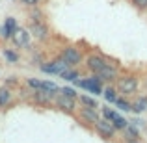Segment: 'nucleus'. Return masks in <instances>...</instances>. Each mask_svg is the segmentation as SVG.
Returning a JSON list of instances; mask_svg holds the SVG:
<instances>
[{
  "mask_svg": "<svg viewBox=\"0 0 147 143\" xmlns=\"http://www.w3.org/2000/svg\"><path fill=\"white\" fill-rule=\"evenodd\" d=\"M132 2L136 4L140 9H145V7H147V0H132Z\"/></svg>",
  "mask_w": 147,
  "mask_h": 143,
  "instance_id": "a878e982",
  "label": "nucleus"
},
{
  "mask_svg": "<svg viewBox=\"0 0 147 143\" xmlns=\"http://www.w3.org/2000/svg\"><path fill=\"white\" fill-rule=\"evenodd\" d=\"M127 143H140V141H138V140H129Z\"/></svg>",
  "mask_w": 147,
  "mask_h": 143,
  "instance_id": "cd10ccee",
  "label": "nucleus"
},
{
  "mask_svg": "<svg viewBox=\"0 0 147 143\" xmlns=\"http://www.w3.org/2000/svg\"><path fill=\"white\" fill-rule=\"evenodd\" d=\"M104 99H106L108 102H115V99H117V91H115L114 87H106V89H104Z\"/></svg>",
  "mask_w": 147,
  "mask_h": 143,
  "instance_id": "f3484780",
  "label": "nucleus"
},
{
  "mask_svg": "<svg viewBox=\"0 0 147 143\" xmlns=\"http://www.w3.org/2000/svg\"><path fill=\"white\" fill-rule=\"evenodd\" d=\"M11 100V91L9 89H0V106H6V104H9Z\"/></svg>",
  "mask_w": 147,
  "mask_h": 143,
  "instance_id": "dca6fc26",
  "label": "nucleus"
},
{
  "mask_svg": "<svg viewBox=\"0 0 147 143\" xmlns=\"http://www.w3.org/2000/svg\"><path fill=\"white\" fill-rule=\"evenodd\" d=\"M115 113H117V111H114V110H110V108L102 106V117H104V119H108V121H112Z\"/></svg>",
  "mask_w": 147,
  "mask_h": 143,
  "instance_id": "4be33fe9",
  "label": "nucleus"
},
{
  "mask_svg": "<svg viewBox=\"0 0 147 143\" xmlns=\"http://www.w3.org/2000/svg\"><path fill=\"white\" fill-rule=\"evenodd\" d=\"M115 106H117L119 108V110H123V111H130V104L129 102H127V100L125 99H119V97H117V99H115Z\"/></svg>",
  "mask_w": 147,
  "mask_h": 143,
  "instance_id": "6ab92c4d",
  "label": "nucleus"
},
{
  "mask_svg": "<svg viewBox=\"0 0 147 143\" xmlns=\"http://www.w3.org/2000/svg\"><path fill=\"white\" fill-rule=\"evenodd\" d=\"M95 76H97L99 80H102V82H112V80L117 78V69H115L114 65L106 63L99 73H95Z\"/></svg>",
  "mask_w": 147,
  "mask_h": 143,
  "instance_id": "423d86ee",
  "label": "nucleus"
},
{
  "mask_svg": "<svg viewBox=\"0 0 147 143\" xmlns=\"http://www.w3.org/2000/svg\"><path fill=\"white\" fill-rule=\"evenodd\" d=\"M15 28H17V21H15L13 17H9L6 21V26L0 30V36H2L4 39H9V37H11V32H13Z\"/></svg>",
  "mask_w": 147,
  "mask_h": 143,
  "instance_id": "9b49d317",
  "label": "nucleus"
},
{
  "mask_svg": "<svg viewBox=\"0 0 147 143\" xmlns=\"http://www.w3.org/2000/svg\"><path fill=\"white\" fill-rule=\"evenodd\" d=\"M30 34L37 39H47L49 37V28L43 24V21H34L30 24Z\"/></svg>",
  "mask_w": 147,
  "mask_h": 143,
  "instance_id": "6e6552de",
  "label": "nucleus"
},
{
  "mask_svg": "<svg viewBox=\"0 0 147 143\" xmlns=\"http://www.w3.org/2000/svg\"><path fill=\"white\" fill-rule=\"evenodd\" d=\"M80 100H82V104L84 106H90V108H97V102H95L91 97H88V95H82L80 97Z\"/></svg>",
  "mask_w": 147,
  "mask_h": 143,
  "instance_id": "412c9836",
  "label": "nucleus"
},
{
  "mask_svg": "<svg viewBox=\"0 0 147 143\" xmlns=\"http://www.w3.org/2000/svg\"><path fill=\"white\" fill-rule=\"evenodd\" d=\"M76 84H78L80 87H84V89H88L90 93H95V95H99L100 91H102V87H100V80L97 78V76L88 78V80H78Z\"/></svg>",
  "mask_w": 147,
  "mask_h": 143,
  "instance_id": "0eeeda50",
  "label": "nucleus"
},
{
  "mask_svg": "<svg viewBox=\"0 0 147 143\" xmlns=\"http://www.w3.org/2000/svg\"><path fill=\"white\" fill-rule=\"evenodd\" d=\"M104 65H106V60L100 58V56H90L88 58V69H90L91 73H99Z\"/></svg>",
  "mask_w": 147,
  "mask_h": 143,
  "instance_id": "9d476101",
  "label": "nucleus"
},
{
  "mask_svg": "<svg viewBox=\"0 0 147 143\" xmlns=\"http://www.w3.org/2000/svg\"><path fill=\"white\" fill-rule=\"evenodd\" d=\"M22 2H24V4H28V6H36V4L39 2V0H22Z\"/></svg>",
  "mask_w": 147,
  "mask_h": 143,
  "instance_id": "bb28decb",
  "label": "nucleus"
},
{
  "mask_svg": "<svg viewBox=\"0 0 147 143\" xmlns=\"http://www.w3.org/2000/svg\"><path fill=\"white\" fill-rule=\"evenodd\" d=\"M145 108H147V97H140V99H138L136 102H134L132 106H130V110L136 111V113H142V111H144Z\"/></svg>",
  "mask_w": 147,
  "mask_h": 143,
  "instance_id": "4468645a",
  "label": "nucleus"
},
{
  "mask_svg": "<svg viewBox=\"0 0 147 143\" xmlns=\"http://www.w3.org/2000/svg\"><path fill=\"white\" fill-rule=\"evenodd\" d=\"M60 91H61L63 95H67V97H73V99H76V91L73 89V87H61Z\"/></svg>",
  "mask_w": 147,
  "mask_h": 143,
  "instance_id": "393cba45",
  "label": "nucleus"
},
{
  "mask_svg": "<svg viewBox=\"0 0 147 143\" xmlns=\"http://www.w3.org/2000/svg\"><path fill=\"white\" fill-rule=\"evenodd\" d=\"M28 86H30V87H34V89H41V87H43V82H41V80H34V78H30V80H28Z\"/></svg>",
  "mask_w": 147,
  "mask_h": 143,
  "instance_id": "b1692460",
  "label": "nucleus"
},
{
  "mask_svg": "<svg viewBox=\"0 0 147 143\" xmlns=\"http://www.w3.org/2000/svg\"><path fill=\"white\" fill-rule=\"evenodd\" d=\"M67 67H69V63L63 61L61 58L60 60H54L52 63H49V65H41V69H43L45 73H50V75H61L63 71H67Z\"/></svg>",
  "mask_w": 147,
  "mask_h": 143,
  "instance_id": "39448f33",
  "label": "nucleus"
},
{
  "mask_svg": "<svg viewBox=\"0 0 147 143\" xmlns=\"http://www.w3.org/2000/svg\"><path fill=\"white\" fill-rule=\"evenodd\" d=\"M80 115H82L84 121H90V123H95L97 121V113H95V108H82V111H80Z\"/></svg>",
  "mask_w": 147,
  "mask_h": 143,
  "instance_id": "ddd939ff",
  "label": "nucleus"
},
{
  "mask_svg": "<svg viewBox=\"0 0 147 143\" xmlns=\"http://www.w3.org/2000/svg\"><path fill=\"white\" fill-rule=\"evenodd\" d=\"M60 76H61L63 80H69V82H75V80L78 78V73H76V71H63Z\"/></svg>",
  "mask_w": 147,
  "mask_h": 143,
  "instance_id": "a211bd4d",
  "label": "nucleus"
},
{
  "mask_svg": "<svg viewBox=\"0 0 147 143\" xmlns=\"http://www.w3.org/2000/svg\"><path fill=\"white\" fill-rule=\"evenodd\" d=\"M123 130H125V132H127V138H129V140H136V138H138V130L134 128V126L127 125V126H125V128H123Z\"/></svg>",
  "mask_w": 147,
  "mask_h": 143,
  "instance_id": "aec40b11",
  "label": "nucleus"
},
{
  "mask_svg": "<svg viewBox=\"0 0 147 143\" xmlns=\"http://www.w3.org/2000/svg\"><path fill=\"white\" fill-rule=\"evenodd\" d=\"M93 125H95V130H97V132H99L102 138H106V140H110V138L114 136V132H115L112 121H108V119H104V117H102V119H97Z\"/></svg>",
  "mask_w": 147,
  "mask_h": 143,
  "instance_id": "7ed1b4c3",
  "label": "nucleus"
},
{
  "mask_svg": "<svg viewBox=\"0 0 147 143\" xmlns=\"http://www.w3.org/2000/svg\"><path fill=\"white\" fill-rule=\"evenodd\" d=\"M112 125H114V128H119V130H123L127 125H129V123H127L125 119L121 117V115H117V113H115V115H114V119H112Z\"/></svg>",
  "mask_w": 147,
  "mask_h": 143,
  "instance_id": "2eb2a0df",
  "label": "nucleus"
},
{
  "mask_svg": "<svg viewBox=\"0 0 147 143\" xmlns=\"http://www.w3.org/2000/svg\"><path fill=\"white\" fill-rule=\"evenodd\" d=\"M56 106L60 108V110H63V111H75L76 102H75V99H73V97H67V95L61 93L56 99Z\"/></svg>",
  "mask_w": 147,
  "mask_h": 143,
  "instance_id": "1a4fd4ad",
  "label": "nucleus"
},
{
  "mask_svg": "<svg viewBox=\"0 0 147 143\" xmlns=\"http://www.w3.org/2000/svg\"><path fill=\"white\" fill-rule=\"evenodd\" d=\"M4 56H6V58H7V61H11V63L19 60V56H17L15 52H11V50H4Z\"/></svg>",
  "mask_w": 147,
  "mask_h": 143,
  "instance_id": "5701e85b",
  "label": "nucleus"
},
{
  "mask_svg": "<svg viewBox=\"0 0 147 143\" xmlns=\"http://www.w3.org/2000/svg\"><path fill=\"white\" fill-rule=\"evenodd\" d=\"M54 91H47V89H37L36 93H34V99L37 100L39 104H49L50 99H52Z\"/></svg>",
  "mask_w": 147,
  "mask_h": 143,
  "instance_id": "f8f14e48",
  "label": "nucleus"
},
{
  "mask_svg": "<svg viewBox=\"0 0 147 143\" xmlns=\"http://www.w3.org/2000/svg\"><path fill=\"white\" fill-rule=\"evenodd\" d=\"M117 89L121 91L123 95H132L134 91L138 89V80L134 78V76H130V75L121 76V78L117 80Z\"/></svg>",
  "mask_w": 147,
  "mask_h": 143,
  "instance_id": "f257e3e1",
  "label": "nucleus"
},
{
  "mask_svg": "<svg viewBox=\"0 0 147 143\" xmlns=\"http://www.w3.org/2000/svg\"><path fill=\"white\" fill-rule=\"evenodd\" d=\"M9 39H13V43L17 45L19 48H22V47H28V43H30V32L26 28H15L13 32H11V37Z\"/></svg>",
  "mask_w": 147,
  "mask_h": 143,
  "instance_id": "f03ea898",
  "label": "nucleus"
},
{
  "mask_svg": "<svg viewBox=\"0 0 147 143\" xmlns=\"http://www.w3.org/2000/svg\"><path fill=\"white\" fill-rule=\"evenodd\" d=\"M61 60L67 61L69 65H78L82 61V52L75 47H65L63 52H61Z\"/></svg>",
  "mask_w": 147,
  "mask_h": 143,
  "instance_id": "20e7f679",
  "label": "nucleus"
}]
</instances>
